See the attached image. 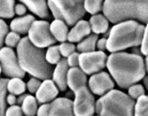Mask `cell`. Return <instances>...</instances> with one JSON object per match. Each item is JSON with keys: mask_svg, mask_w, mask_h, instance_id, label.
Segmentation results:
<instances>
[{"mask_svg": "<svg viewBox=\"0 0 148 116\" xmlns=\"http://www.w3.org/2000/svg\"><path fill=\"white\" fill-rule=\"evenodd\" d=\"M59 50L61 56L64 58H68L70 54L75 51V45L74 43L70 42H63L59 45Z\"/></svg>", "mask_w": 148, "mask_h": 116, "instance_id": "cell-31", "label": "cell"}, {"mask_svg": "<svg viewBox=\"0 0 148 116\" xmlns=\"http://www.w3.org/2000/svg\"><path fill=\"white\" fill-rule=\"evenodd\" d=\"M15 0H0V19H11L14 16Z\"/></svg>", "mask_w": 148, "mask_h": 116, "instance_id": "cell-24", "label": "cell"}, {"mask_svg": "<svg viewBox=\"0 0 148 116\" xmlns=\"http://www.w3.org/2000/svg\"><path fill=\"white\" fill-rule=\"evenodd\" d=\"M40 85H41V80L36 78V77H32V78L29 80L28 83L26 84V88L29 89L30 93H36L37 89H39Z\"/></svg>", "mask_w": 148, "mask_h": 116, "instance_id": "cell-33", "label": "cell"}, {"mask_svg": "<svg viewBox=\"0 0 148 116\" xmlns=\"http://www.w3.org/2000/svg\"><path fill=\"white\" fill-rule=\"evenodd\" d=\"M62 12L68 26H73L85 15L84 0H50Z\"/></svg>", "mask_w": 148, "mask_h": 116, "instance_id": "cell-7", "label": "cell"}, {"mask_svg": "<svg viewBox=\"0 0 148 116\" xmlns=\"http://www.w3.org/2000/svg\"><path fill=\"white\" fill-rule=\"evenodd\" d=\"M106 67L112 79L122 89L138 83L146 73L142 56L124 51L112 53L107 57Z\"/></svg>", "mask_w": 148, "mask_h": 116, "instance_id": "cell-1", "label": "cell"}, {"mask_svg": "<svg viewBox=\"0 0 148 116\" xmlns=\"http://www.w3.org/2000/svg\"><path fill=\"white\" fill-rule=\"evenodd\" d=\"M35 20V17L31 14L20 16L12 20L10 23V29L12 31L16 32L19 35H24L29 32L32 23Z\"/></svg>", "mask_w": 148, "mask_h": 116, "instance_id": "cell-17", "label": "cell"}, {"mask_svg": "<svg viewBox=\"0 0 148 116\" xmlns=\"http://www.w3.org/2000/svg\"><path fill=\"white\" fill-rule=\"evenodd\" d=\"M45 59L50 65H56L61 59V54L59 50V45L49 46L45 50Z\"/></svg>", "mask_w": 148, "mask_h": 116, "instance_id": "cell-27", "label": "cell"}, {"mask_svg": "<svg viewBox=\"0 0 148 116\" xmlns=\"http://www.w3.org/2000/svg\"><path fill=\"white\" fill-rule=\"evenodd\" d=\"M148 0H105L102 12L111 23L135 20L148 21Z\"/></svg>", "mask_w": 148, "mask_h": 116, "instance_id": "cell-3", "label": "cell"}, {"mask_svg": "<svg viewBox=\"0 0 148 116\" xmlns=\"http://www.w3.org/2000/svg\"><path fill=\"white\" fill-rule=\"evenodd\" d=\"M27 9L36 16L45 19L49 17V10L47 5V0H20Z\"/></svg>", "mask_w": 148, "mask_h": 116, "instance_id": "cell-18", "label": "cell"}, {"mask_svg": "<svg viewBox=\"0 0 148 116\" xmlns=\"http://www.w3.org/2000/svg\"><path fill=\"white\" fill-rule=\"evenodd\" d=\"M105 0H84V9L86 12L96 14L102 11Z\"/></svg>", "mask_w": 148, "mask_h": 116, "instance_id": "cell-28", "label": "cell"}, {"mask_svg": "<svg viewBox=\"0 0 148 116\" xmlns=\"http://www.w3.org/2000/svg\"><path fill=\"white\" fill-rule=\"evenodd\" d=\"M50 113V103L43 104L36 111V116H49Z\"/></svg>", "mask_w": 148, "mask_h": 116, "instance_id": "cell-38", "label": "cell"}, {"mask_svg": "<svg viewBox=\"0 0 148 116\" xmlns=\"http://www.w3.org/2000/svg\"><path fill=\"white\" fill-rule=\"evenodd\" d=\"M128 92H129V96L132 99H138L139 97L145 95V91L143 85L135 83L128 88Z\"/></svg>", "mask_w": 148, "mask_h": 116, "instance_id": "cell-29", "label": "cell"}, {"mask_svg": "<svg viewBox=\"0 0 148 116\" xmlns=\"http://www.w3.org/2000/svg\"><path fill=\"white\" fill-rule=\"evenodd\" d=\"M26 12H27V7L20 3L14 5V14H17L18 16H23L26 14Z\"/></svg>", "mask_w": 148, "mask_h": 116, "instance_id": "cell-39", "label": "cell"}, {"mask_svg": "<svg viewBox=\"0 0 148 116\" xmlns=\"http://www.w3.org/2000/svg\"><path fill=\"white\" fill-rule=\"evenodd\" d=\"M26 96H27V94H21V95H19V98H17V102H16L17 104H18V106L22 104V102H23L24 98H26Z\"/></svg>", "mask_w": 148, "mask_h": 116, "instance_id": "cell-42", "label": "cell"}, {"mask_svg": "<svg viewBox=\"0 0 148 116\" xmlns=\"http://www.w3.org/2000/svg\"><path fill=\"white\" fill-rule=\"evenodd\" d=\"M21 110L26 116H35L37 111V100L32 95H27L21 104Z\"/></svg>", "mask_w": 148, "mask_h": 116, "instance_id": "cell-23", "label": "cell"}, {"mask_svg": "<svg viewBox=\"0 0 148 116\" xmlns=\"http://www.w3.org/2000/svg\"><path fill=\"white\" fill-rule=\"evenodd\" d=\"M66 83L74 92L81 87L86 86L87 84V74L84 73L79 67L70 68L68 72Z\"/></svg>", "mask_w": 148, "mask_h": 116, "instance_id": "cell-16", "label": "cell"}, {"mask_svg": "<svg viewBox=\"0 0 148 116\" xmlns=\"http://www.w3.org/2000/svg\"><path fill=\"white\" fill-rule=\"evenodd\" d=\"M7 81L8 79H0V116H5L6 112V96H7Z\"/></svg>", "mask_w": 148, "mask_h": 116, "instance_id": "cell-26", "label": "cell"}, {"mask_svg": "<svg viewBox=\"0 0 148 116\" xmlns=\"http://www.w3.org/2000/svg\"><path fill=\"white\" fill-rule=\"evenodd\" d=\"M1 72H2V71H1V67H0V74H1Z\"/></svg>", "mask_w": 148, "mask_h": 116, "instance_id": "cell-44", "label": "cell"}, {"mask_svg": "<svg viewBox=\"0 0 148 116\" xmlns=\"http://www.w3.org/2000/svg\"><path fill=\"white\" fill-rule=\"evenodd\" d=\"M147 25L145 27V32H144V35L142 37V40H141V43H140V53L142 55H145L146 56L147 53H148V42H147Z\"/></svg>", "mask_w": 148, "mask_h": 116, "instance_id": "cell-36", "label": "cell"}, {"mask_svg": "<svg viewBox=\"0 0 148 116\" xmlns=\"http://www.w3.org/2000/svg\"><path fill=\"white\" fill-rule=\"evenodd\" d=\"M0 67L5 75L10 78H23L25 72L20 66L16 53L12 48L2 47L0 49Z\"/></svg>", "mask_w": 148, "mask_h": 116, "instance_id": "cell-10", "label": "cell"}, {"mask_svg": "<svg viewBox=\"0 0 148 116\" xmlns=\"http://www.w3.org/2000/svg\"><path fill=\"white\" fill-rule=\"evenodd\" d=\"M7 33H8L7 24L2 19H0V49L3 47V44L5 43V38Z\"/></svg>", "mask_w": 148, "mask_h": 116, "instance_id": "cell-34", "label": "cell"}, {"mask_svg": "<svg viewBox=\"0 0 148 116\" xmlns=\"http://www.w3.org/2000/svg\"><path fill=\"white\" fill-rule=\"evenodd\" d=\"M90 30L96 35L105 34L109 29V21L104 14H92L89 21Z\"/></svg>", "mask_w": 148, "mask_h": 116, "instance_id": "cell-20", "label": "cell"}, {"mask_svg": "<svg viewBox=\"0 0 148 116\" xmlns=\"http://www.w3.org/2000/svg\"><path fill=\"white\" fill-rule=\"evenodd\" d=\"M49 116H75L73 101L69 98H59L50 103Z\"/></svg>", "mask_w": 148, "mask_h": 116, "instance_id": "cell-13", "label": "cell"}, {"mask_svg": "<svg viewBox=\"0 0 148 116\" xmlns=\"http://www.w3.org/2000/svg\"><path fill=\"white\" fill-rule=\"evenodd\" d=\"M21 36L18 33L16 32H13V31H11V32H8L7 35H5V43L6 44V47H9V48H14L17 46V44H19V42L21 41Z\"/></svg>", "mask_w": 148, "mask_h": 116, "instance_id": "cell-30", "label": "cell"}, {"mask_svg": "<svg viewBox=\"0 0 148 116\" xmlns=\"http://www.w3.org/2000/svg\"><path fill=\"white\" fill-rule=\"evenodd\" d=\"M144 83H145V87H146V89H147V76H145V77H144Z\"/></svg>", "mask_w": 148, "mask_h": 116, "instance_id": "cell-43", "label": "cell"}, {"mask_svg": "<svg viewBox=\"0 0 148 116\" xmlns=\"http://www.w3.org/2000/svg\"><path fill=\"white\" fill-rule=\"evenodd\" d=\"M145 27V24L135 20L116 23L106 38V50L112 53L139 46Z\"/></svg>", "mask_w": 148, "mask_h": 116, "instance_id": "cell-4", "label": "cell"}, {"mask_svg": "<svg viewBox=\"0 0 148 116\" xmlns=\"http://www.w3.org/2000/svg\"><path fill=\"white\" fill-rule=\"evenodd\" d=\"M114 88V83L106 72H99L91 75L89 80V89L92 94L103 96Z\"/></svg>", "mask_w": 148, "mask_h": 116, "instance_id": "cell-11", "label": "cell"}, {"mask_svg": "<svg viewBox=\"0 0 148 116\" xmlns=\"http://www.w3.org/2000/svg\"><path fill=\"white\" fill-rule=\"evenodd\" d=\"M29 40L38 48H46L55 44L56 40L50 31V23L46 20H35L28 32Z\"/></svg>", "mask_w": 148, "mask_h": 116, "instance_id": "cell-6", "label": "cell"}, {"mask_svg": "<svg viewBox=\"0 0 148 116\" xmlns=\"http://www.w3.org/2000/svg\"><path fill=\"white\" fill-rule=\"evenodd\" d=\"M7 91L10 94L19 96L23 94L26 91V83L21 80V78H11L7 81Z\"/></svg>", "mask_w": 148, "mask_h": 116, "instance_id": "cell-22", "label": "cell"}, {"mask_svg": "<svg viewBox=\"0 0 148 116\" xmlns=\"http://www.w3.org/2000/svg\"><path fill=\"white\" fill-rule=\"evenodd\" d=\"M47 5H48V10L51 11L52 16L54 17V20H61L65 21V19H64V16L62 14L61 11L51 1H50V0H47Z\"/></svg>", "mask_w": 148, "mask_h": 116, "instance_id": "cell-32", "label": "cell"}, {"mask_svg": "<svg viewBox=\"0 0 148 116\" xmlns=\"http://www.w3.org/2000/svg\"><path fill=\"white\" fill-rule=\"evenodd\" d=\"M17 102V98L15 95H12V94H9L6 96V103L10 106H14Z\"/></svg>", "mask_w": 148, "mask_h": 116, "instance_id": "cell-41", "label": "cell"}, {"mask_svg": "<svg viewBox=\"0 0 148 116\" xmlns=\"http://www.w3.org/2000/svg\"><path fill=\"white\" fill-rule=\"evenodd\" d=\"M134 106L135 101L129 95L112 89L98 99L95 112L99 116H134Z\"/></svg>", "mask_w": 148, "mask_h": 116, "instance_id": "cell-5", "label": "cell"}, {"mask_svg": "<svg viewBox=\"0 0 148 116\" xmlns=\"http://www.w3.org/2000/svg\"><path fill=\"white\" fill-rule=\"evenodd\" d=\"M50 31L56 41L63 43L68 40L69 27L64 20H53V21L50 23Z\"/></svg>", "mask_w": 148, "mask_h": 116, "instance_id": "cell-19", "label": "cell"}, {"mask_svg": "<svg viewBox=\"0 0 148 116\" xmlns=\"http://www.w3.org/2000/svg\"><path fill=\"white\" fill-rule=\"evenodd\" d=\"M24 113L21 110V107L18 105L11 106L6 109L5 116H23Z\"/></svg>", "mask_w": 148, "mask_h": 116, "instance_id": "cell-35", "label": "cell"}, {"mask_svg": "<svg viewBox=\"0 0 148 116\" xmlns=\"http://www.w3.org/2000/svg\"><path fill=\"white\" fill-rule=\"evenodd\" d=\"M20 66L26 73L40 80L51 79L53 68L45 59V50L35 46L28 37H23L16 46Z\"/></svg>", "mask_w": 148, "mask_h": 116, "instance_id": "cell-2", "label": "cell"}, {"mask_svg": "<svg viewBox=\"0 0 148 116\" xmlns=\"http://www.w3.org/2000/svg\"><path fill=\"white\" fill-rule=\"evenodd\" d=\"M59 94V89L52 80L47 79L44 80L41 83L39 89L36 92V98L38 103L45 104V103H51L54 100Z\"/></svg>", "mask_w": 148, "mask_h": 116, "instance_id": "cell-12", "label": "cell"}, {"mask_svg": "<svg viewBox=\"0 0 148 116\" xmlns=\"http://www.w3.org/2000/svg\"><path fill=\"white\" fill-rule=\"evenodd\" d=\"M95 108V98L87 86L81 87L75 91V101L73 102L75 116H93Z\"/></svg>", "mask_w": 148, "mask_h": 116, "instance_id": "cell-8", "label": "cell"}, {"mask_svg": "<svg viewBox=\"0 0 148 116\" xmlns=\"http://www.w3.org/2000/svg\"><path fill=\"white\" fill-rule=\"evenodd\" d=\"M69 69V67L66 59H61L60 62L56 64V68L53 69L51 78L58 89L60 91H65L68 88L66 77H68Z\"/></svg>", "mask_w": 148, "mask_h": 116, "instance_id": "cell-14", "label": "cell"}, {"mask_svg": "<svg viewBox=\"0 0 148 116\" xmlns=\"http://www.w3.org/2000/svg\"><path fill=\"white\" fill-rule=\"evenodd\" d=\"M73 26L74 27L69 31L68 35V40L70 43H79L91 32L89 21L87 20H79Z\"/></svg>", "mask_w": 148, "mask_h": 116, "instance_id": "cell-15", "label": "cell"}, {"mask_svg": "<svg viewBox=\"0 0 148 116\" xmlns=\"http://www.w3.org/2000/svg\"><path fill=\"white\" fill-rule=\"evenodd\" d=\"M66 59L68 62V65L69 68H77L79 67V53H73L70 54Z\"/></svg>", "mask_w": 148, "mask_h": 116, "instance_id": "cell-37", "label": "cell"}, {"mask_svg": "<svg viewBox=\"0 0 148 116\" xmlns=\"http://www.w3.org/2000/svg\"><path fill=\"white\" fill-rule=\"evenodd\" d=\"M107 55L101 50L79 53V68L86 74L102 71L106 65Z\"/></svg>", "mask_w": 148, "mask_h": 116, "instance_id": "cell-9", "label": "cell"}, {"mask_svg": "<svg viewBox=\"0 0 148 116\" xmlns=\"http://www.w3.org/2000/svg\"><path fill=\"white\" fill-rule=\"evenodd\" d=\"M96 48H98L99 50H101V51H104L105 50H106V37H103L101 39H98Z\"/></svg>", "mask_w": 148, "mask_h": 116, "instance_id": "cell-40", "label": "cell"}, {"mask_svg": "<svg viewBox=\"0 0 148 116\" xmlns=\"http://www.w3.org/2000/svg\"><path fill=\"white\" fill-rule=\"evenodd\" d=\"M99 39V36L96 34H90L86 37H84L82 41H80L76 46V49L80 53H90L96 50L97 41Z\"/></svg>", "mask_w": 148, "mask_h": 116, "instance_id": "cell-21", "label": "cell"}, {"mask_svg": "<svg viewBox=\"0 0 148 116\" xmlns=\"http://www.w3.org/2000/svg\"><path fill=\"white\" fill-rule=\"evenodd\" d=\"M134 116H148V98L145 95L139 97L134 106Z\"/></svg>", "mask_w": 148, "mask_h": 116, "instance_id": "cell-25", "label": "cell"}, {"mask_svg": "<svg viewBox=\"0 0 148 116\" xmlns=\"http://www.w3.org/2000/svg\"><path fill=\"white\" fill-rule=\"evenodd\" d=\"M98 116H99V115H98Z\"/></svg>", "mask_w": 148, "mask_h": 116, "instance_id": "cell-45", "label": "cell"}]
</instances>
